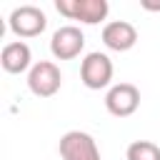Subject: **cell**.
Masks as SVG:
<instances>
[{
	"label": "cell",
	"instance_id": "277c9868",
	"mask_svg": "<svg viewBox=\"0 0 160 160\" xmlns=\"http://www.w3.org/2000/svg\"><path fill=\"white\" fill-rule=\"evenodd\" d=\"M8 25L18 38H35V35H40L45 30L48 18L38 5H20V8H15L10 12Z\"/></svg>",
	"mask_w": 160,
	"mask_h": 160
},
{
	"label": "cell",
	"instance_id": "9c48e42d",
	"mask_svg": "<svg viewBox=\"0 0 160 160\" xmlns=\"http://www.w3.org/2000/svg\"><path fill=\"white\" fill-rule=\"evenodd\" d=\"M30 60H32V52H30L28 42H22V40L8 42V45L2 48V52H0V65H2L8 72H12V75L28 70V68H30Z\"/></svg>",
	"mask_w": 160,
	"mask_h": 160
},
{
	"label": "cell",
	"instance_id": "3957f363",
	"mask_svg": "<svg viewBox=\"0 0 160 160\" xmlns=\"http://www.w3.org/2000/svg\"><path fill=\"white\" fill-rule=\"evenodd\" d=\"M80 80L90 90L108 88L112 80V60L105 52H88L80 62Z\"/></svg>",
	"mask_w": 160,
	"mask_h": 160
},
{
	"label": "cell",
	"instance_id": "6da1fadb",
	"mask_svg": "<svg viewBox=\"0 0 160 160\" xmlns=\"http://www.w3.org/2000/svg\"><path fill=\"white\" fill-rule=\"evenodd\" d=\"M55 8L60 15L70 20H80L85 25H98L108 18V0H55Z\"/></svg>",
	"mask_w": 160,
	"mask_h": 160
},
{
	"label": "cell",
	"instance_id": "7a4b0ae2",
	"mask_svg": "<svg viewBox=\"0 0 160 160\" xmlns=\"http://www.w3.org/2000/svg\"><path fill=\"white\" fill-rule=\"evenodd\" d=\"M62 85V75H60V68L50 60H40L30 68L28 72V88L32 95L38 98H50L60 90Z\"/></svg>",
	"mask_w": 160,
	"mask_h": 160
},
{
	"label": "cell",
	"instance_id": "ba28073f",
	"mask_svg": "<svg viewBox=\"0 0 160 160\" xmlns=\"http://www.w3.org/2000/svg\"><path fill=\"white\" fill-rule=\"evenodd\" d=\"M102 42L115 52H125L138 42V30L125 20H112L102 28Z\"/></svg>",
	"mask_w": 160,
	"mask_h": 160
},
{
	"label": "cell",
	"instance_id": "5b68a950",
	"mask_svg": "<svg viewBox=\"0 0 160 160\" xmlns=\"http://www.w3.org/2000/svg\"><path fill=\"white\" fill-rule=\"evenodd\" d=\"M60 158L62 160H100V150L92 135L82 130H70L60 138Z\"/></svg>",
	"mask_w": 160,
	"mask_h": 160
},
{
	"label": "cell",
	"instance_id": "8fae6325",
	"mask_svg": "<svg viewBox=\"0 0 160 160\" xmlns=\"http://www.w3.org/2000/svg\"><path fill=\"white\" fill-rule=\"evenodd\" d=\"M142 8H145V10H160V2H150V0H142Z\"/></svg>",
	"mask_w": 160,
	"mask_h": 160
},
{
	"label": "cell",
	"instance_id": "52a82bcc",
	"mask_svg": "<svg viewBox=\"0 0 160 160\" xmlns=\"http://www.w3.org/2000/svg\"><path fill=\"white\" fill-rule=\"evenodd\" d=\"M82 48H85V35L75 25H62L50 38V52L58 60H72L80 55Z\"/></svg>",
	"mask_w": 160,
	"mask_h": 160
},
{
	"label": "cell",
	"instance_id": "30bf717a",
	"mask_svg": "<svg viewBox=\"0 0 160 160\" xmlns=\"http://www.w3.org/2000/svg\"><path fill=\"white\" fill-rule=\"evenodd\" d=\"M128 160H160V148L150 140H135L128 145Z\"/></svg>",
	"mask_w": 160,
	"mask_h": 160
},
{
	"label": "cell",
	"instance_id": "8992f818",
	"mask_svg": "<svg viewBox=\"0 0 160 160\" xmlns=\"http://www.w3.org/2000/svg\"><path fill=\"white\" fill-rule=\"evenodd\" d=\"M105 108L115 118H130L140 108V90L132 82H118L105 95Z\"/></svg>",
	"mask_w": 160,
	"mask_h": 160
}]
</instances>
